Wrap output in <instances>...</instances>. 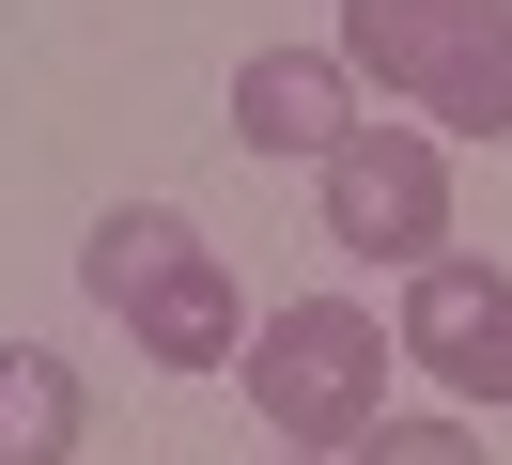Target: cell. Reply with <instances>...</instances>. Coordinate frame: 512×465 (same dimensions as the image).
<instances>
[{
  "instance_id": "cell-1",
  "label": "cell",
  "mask_w": 512,
  "mask_h": 465,
  "mask_svg": "<svg viewBox=\"0 0 512 465\" xmlns=\"http://www.w3.org/2000/svg\"><path fill=\"white\" fill-rule=\"evenodd\" d=\"M78 295H94L109 326H125V357H156V372H233L249 357V295H233L218 233L171 217V202H109L94 233H78Z\"/></svg>"
},
{
  "instance_id": "cell-2",
  "label": "cell",
  "mask_w": 512,
  "mask_h": 465,
  "mask_svg": "<svg viewBox=\"0 0 512 465\" xmlns=\"http://www.w3.org/2000/svg\"><path fill=\"white\" fill-rule=\"evenodd\" d=\"M249 403H264V434L280 450H357V434L388 419V372H404V341L373 326L357 295H295V310H264L249 326Z\"/></svg>"
},
{
  "instance_id": "cell-3",
  "label": "cell",
  "mask_w": 512,
  "mask_h": 465,
  "mask_svg": "<svg viewBox=\"0 0 512 465\" xmlns=\"http://www.w3.org/2000/svg\"><path fill=\"white\" fill-rule=\"evenodd\" d=\"M311 186H326V248H357V264H435L450 248V140L435 124L357 109V140L311 155Z\"/></svg>"
},
{
  "instance_id": "cell-4",
  "label": "cell",
  "mask_w": 512,
  "mask_h": 465,
  "mask_svg": "<svg viewBox=\"0 0 512 465\" xmlns=\"http://www.w3.org/2000/svg\"><path fill=\"white\" fill-rule=\"evenodd\" d=\"M388 341H404V357L435 372L450 403H497V419H512V279H497V264H466V248L404 264V310H388Z\"/></svg>"
},
{
  "instance_id": "cell-5",
  "label": "cell",
  "mask_w": 512,
  "mask_h": 465,
  "mask_svg": "<svg viewBox=\"0 0 512 465\" xmlns=\"http://www.w3.org/2000/svg\"><path fill=\"white\" fill-rule=\"evenodd\" d=\"M233 140H249V155H295V171L342 155L357 140V62L342 47H249V62H233Z\"/></svg>"
},
{
  "instance_id": "cell-6",
  "label": "cell",
  "mask_w": 512,
  "mask_h": 465,
  "mask_svg": "<svg viewBox=\"0 0 512 465\" xmlns=\"http://www.w3.org/2000/svg\"><path fill=\"white\" fill-rule=\"evenodd\" d=\"M481 16H512V0H342V62H357V93H388V109H404V93L435 78Z\"/></svg>"
},
{
  "instance_id": "cell-7",
  "label": "cell",
  "mask_w": 512,
  "mask_h": 465,
  "mask_svg": "<svg viewBox=\"0 0 512 465\" xmlns=\"http://www.w3.org/2000/svg\"><path fill=\"white\" fill-rule=\"evenodd\" d=\"M78 434H94L78 357H47V341H0V465H63Z\"/></svg>"
},
{
  "instance_id": "cell-8",
  "label": "cell",
  "mask_w": 512,
  "mask_h": 465,
  "mask_svg": "<svg viewBox=\"0 0 512 465\" xmlns=\"http://www.w3.org/2000/svg\"><path fill=\"white\" fill-rule=\"evenodd\" d=\"M404 109H419V124H435V140H512V16H481V31H466V47H450V62H435V78H419V93H404Z\"/></svg>"
},
{
  "instance_id": "cell-9",
  "label": "cell",
  "mask_w": 512,
  "mask_h": 465,
  "mask_svg": "<svg viewBox=\"0 0 512 465\" xmlns=\"http://www.w3.org/2000/svg\"><path fill=\"white\" fill-rule=\"evenodd\" d=\"M357 465H481V434H466V419H373Z\"/></svg>"
},
{
  "instance_id": "cell-10",
  "label": "cell",
  "mask_w": 512,
  "mask_h": 465,
  "mask_svg": "<svg viewBox=\"0 0 512 465\" xmlns=\"http://www.w3.org/2000/svg\"><path fill=\"white\" fill-rule=\"evenodd\" d=\"M264 465H342V450H264Z\"/></svg>"
}]
</instances>
